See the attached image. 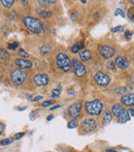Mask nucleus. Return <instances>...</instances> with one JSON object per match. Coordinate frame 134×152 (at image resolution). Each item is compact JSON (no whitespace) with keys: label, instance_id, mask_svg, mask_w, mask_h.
<instances>
[{"label":"nucleus","instance_id":"obj_1","mask_svg":"<svg viewBox=\"0 0 134 152\" xmlns=\"http://www.w3.org/2000/svg\"><path fill=\"white\" fill-rule=\"evenodd\" d=\"M23 23L25 24V26L27 27V29L29 31L33 32V33H40L43 29V25L38 19L30 16H26L23 18Z\"/></svg>","mask_w":134,"mask_h":152},{"label":"nucleus","instance_id":"obj_2","mask_svg":"<svg viewBox=\"0 0 134 152\" xmlns=\"http://www.w3.org/2000/svg\"><path fill=\"white\" fill-rule=\"evenodd\" d=\"M102 109H103V105L99 99H94V100L88 101V103L85 105V110H86V112L88 113L89 115H92V116L100 115Z\"/></svg>","mask_w":134,"mask_h":152},{"label":"nucleus","instance_id":"obj_3","mask_svg":"<svg viewBox=\"0 0 134 152\" xmlns=\"http://www.w3.org/2000/svg\"><path fill=\"white\" fill-rule=\"evenodd\" d=\"M110 113H111V115L117 117V118L119 119L120 122H122V123H125L130 120V117H129V115H128L127 110H126L123 106H121L120 104L113 105V108H111Z\"/></svg>","mask_w":134,"mask_h":152},{"label":"nucleus","instance_id":"obj_4","mask_svg":"<svg viewBox=\"0 0 134 152\" xmlns=\"http://www.w3.org/2000/svg\"><path fill=\"white\" fill-rule=\"evenodd\" d=\"M56 63L58 67L63 72H68V70H71V60L64 53H59L57 55Z\"/></svg>","mask_w":134,"mask_h":152},{"label":"nucleus","instance_id":"obj_5","mask_svg":"<svg viewBox=\"0 0 134 152\" xmlns=\"http://www.w3.org/2000/svg\"><path fill=\"white\" fill-rule=\"evenodd\" d=\"M27 75L24 70H20V68H16L11 72V81L13 84L15 85H21L25 82Z\"/></svg>","mask_w":134,"mask_h":152},{"label":"nucleus","instance_id":"obj_6","mask_svg":"<svg viewBox=\"0 0 134 152\" xmlns=\"http://www.w3.org/2000/svg\"><path fill=\"white\" fill-rule=\"evenodd\" d=\"M71 68L73 70L74 75L78 77H83L86 74V66L83 62H81L78 59H73L71 61Z\"/></svg>","mask_w":134,"mask_h":152},{"label":"nucleus","instance_id":"obj_7","mask_svg":"<svg viewBox=\"0 0 134 152\" xmlns=\"http://www.w3.org/2000/svg\"><path fill=\"white\" fill-rule=\"evenodd\" d=\"M94 80H95V83L101 87L107 86V85L109 84V82H110V78H109V76L103 72H97L94 77Z\"/></svg>","mask_w":134,"mask_h":152},{"label":"nucleus","instance_id":"obj_8","mask_svg":"<svg viewBox=\"0 0 134 152\" xmlns=\"http://www.w3.org/2000/svg\"><path fill=\"white\" fill-rule=\"evenodd\" d=\"M98 52L104 59H109L115 54V50L110 46H99Z\"/></svg>","mask_w":134,"mask_h":152},{"label":"nucleus","instance_id":"obj_9","mask_svg":"<svg viewBox=\"0 0 134 152\" xmlns=\"http://www.w3.org/2000/svg\"><path fill=\"white\" fill-rule=\"evenodd\" d=\"M81 112H82V103L81 101H76L74 104L68 108V113L72 118H78L81 116Z\"/></svg>","mask_w":134,"mask_h":152},{"label":"nucleus","instance_id":"obj_10","mask_svg":"<svg viewBox=\"0 0 134 152\" xmlns=\"http://www.w3.org/2000/svg\"><path fill=\"white\" fill-rule=\"evenodd\" d=\"M33 82L36 86H46L48 84L50 80H48V77L46 74H37L34 76L33 78Z\"/></svg>","mask_w":134,"mask_h":152},{"label":"nucleus","instance_id":"obj_11","mask_svg":"<svg viewBox=\"0 0 134 152\" xmlns=\"http://www.w3.org/2000/svg\"><path fill=\"white\" fill-rule=\"evenodd\" d=\"M96 121L92 118H87L83 121L82 123V128L84 129L86 133H91L96 128Z\"/></svg>","mask_w":134,"mask_h":152},{"label":"nucleus","instance_id":"obj_12","mask_svg":"<svg viewBox=\"0 0 134 152\" xmlns=\"http://www.w3.org/2000/svg\"><path fill=\"white\" fill-rule=\"evenodd\" d=\"M129 64H130L129 60L126 57H124V56H118L115 60V65H117V67L120 68V70L127 68L129 66Z\"/></svg>","mask_w":134,"mask_h":152},{"label":"nucleus","instance_id":"obj_13","mask_svg":"<svg viewBox=\"0 0 134 152\" xmlns=\"http://www.w3.org/2000/svg\"><path fill=\"white\" fill-rule=\"evenodd\" d=\"M121 103L124 105V106L126 107H133L134 105V95L133 93H131V94H126V95H123V96L121 97Z\"/></svg>","mask_w":134,"mask_h":152},{"label":"nucleus","instance_id":"obj_14","mask_svg":"<svg viewBox=\"0 0 134 152\" xmlns=\"http://www.w3.org/2000/svg\"><path fill=\"white\" fill-rule=\"evenodd\" d=\"M16 64L20 67V70H27L32 66V62L30 60L24 59V58H18L16 59Z\"/></svg>","mask_w":134,"mask_h":152},{"label":"nucleus","instance_id":"obj_15","mask_svg":"<svg viewBox=\"0 0 134 152\" xmlns=\"http://www.w3.org/2000/svg\"><path fill=\"white\" fill-rule=\"evenodd\" d=\"M91 57H92V52L90 50H84L80 54V58L83 61H88L91 59Z\"/></svg>","mask_w":134,"mask_h":152},{"label":"nucleus","instance_id":"obj_16","mask_svg":"<svg viewBox=\"0 0 134 152\" xmlns=\"http://www.w3.org/2000/svg\"><path fill=\"white\" fill-rule=\"evenodd\" d=\"M84 47H85L84 46V42H78L71 47V52H72V53H74V54H76V53H78V52H80V51L82 50Z\"/></svg>","mask_w":134,"mask_h":152},{"label":"nucleus","instance_id":"obj_17","mask_svg":"<svg viewBox=\"0 0 134 152\" xmlns=\"http://www.w3.org/2000/svg\"><path fill=\"white\" fill-rule=\"evenodd\" d=\"M51 51H52V48H51V46H48V44H43V46L40 47V49H39L40 54L43 56L48 55V54L51 53Z\"/></svg>","mask_w":134,"mask_h":152},{"label":"nucleus","instance_id":"obj_18","mask_svg":"<svg viewBox=\"0 0 134 152\" xmlns=\"http://www.w3.org/2000/svg\"><path fill=\"white\" fill-rule=\"evenodd\" d=\"M111 120H113V115H111V113L109 111H106L104 116H103V125L109 124L111 122Z\"/></svg>","mask_w":134,"mask_h":152},{"label":"nucleus","instance_id":"obj_19","mask_svg":"<svg viewBox=\"0 0 134 152\" xmlns=\"http://www.w3.org/2000/svg\"><path fill=\"white\" fill-rule=\"evenodd\" d=\"M9 57H11V55H9V53L5 49H1V50H0V58H1V59L7 60L9 59Z\"/></svg>","mask_w":134,"mask_h":152},{"label":"nucleus","instance_id":"obj_20","mask_svg":"<svg viewBox=\"0 0 134 152\" xmlns=\"http://www.w3.org/2000/svg\"><path fill=\"white\" fill-rule=\"evenodd\" d=\"M1 3L4 7L9 9V7H11L14 4H15V1L14 0H1Z\"/></svg>","mask_w":134,"mask_h":152},{"label":"nucleus","instance_id":"obj_21","mask_svg":"<svg viewBox=\"0 0 134 152\" xmlns=\"http://www.w3.org/2000/svg\"><path fill=\"white\" fill-rule=\"evenodd\" d=\"M37 14L42 18H48L52 16V11H38Z\"/></svg>","mask_w":134,"mask_h":152},{"label":"nucleus","instance_id":"obj_22","mask_svg":"<svg viewBox=\"0 0 134 152\" xmlns=\"http://www.w3.org/2000/svg\"><path fill=\"white\" fill-rule=\"evenodd\" d=\"M60 92H61V86H59L57 89H54L52 92V96L54 97V98H58L59 96H60Z\"/></svg>","mask_w":134,"mask_h":152},{"label":"nucleus","instance_id":"obj_23","mask_svg":"<svg viewBox=\"0 0 134 152\" xmlns=\"http://www.w3.org/2000/svg\"><path fill=\"white\" fill-rule=\"evenodd\" d=\"M54 3H56L55 0H52V1H44V0H40V1H38V4L41 5V6H46V5L54 4Z\"/></svg>","mask_w":134,"mask_h":152},{"label":"nucleus","instance_id":"obj_24","mask_svg":"<svg viewBox=\"0 0 134 152\" xmlns=\"http://www.w3.org/2000/svg\"><path fill=\"white\" fill-rule=\"evenodd\" d=\"M78 126V122L76 120H71L68 122V124H67V127L68 128H76V127Z\"/></svg>","mask_w":134,"mask_h":152},{"label":"nucleus","instance_id":"obj_25","mask_svg":"<svg viewBox=\"0 0 134 152\" xmlns=\"http://www.w3.org/2000/svg\"><path fill=\"white\" fill-rule=\"evenodd\" d=\"M14 142V139L13 138H9V139H4L2 140V141L0 142V145L2 146H5V145H9V144H11Z\"/></svg>","mask_w":134,"mask_h":152},{"label":"nucleus","instance_id":"obj_26","mask_svg":"<svg viewBox=\"0 0 134 152\" xmlns=\"http://www.w3.org/2000/svg\"><path fill=\"white\" fill-rule=\"evenodd\" d=\"M53 104H55L54 99H51V100H46L41 104V107H50V106H52Z\"/></svg>","mask_w":134,"mask_h":152},{"label":"nucleus","instance_id":"obj_27","mask_svg":"<svg viewBox=\"0 0 134 152\" xmlns=\"http://www.w3.org/2000/svg\"><path fill=\"white\" fill-rule=\"evenodd\" d=\"M19 47V42H13V44H9V47L7 48L9 49H11V50H16V49Z\"/></svg>","mask_w":134,"mask_h":152},{"label":"nucleus","instance_id":"obj_28","mask_svg":"<svg viewBox=\"0 0 134 152\" xmlns=\"http://www.w3.org/2000/svg\"><path fill=\"white\" fill-rule=\"evenodd\" d=\"M19 53H20V55H21L22 57H24V58H27V57H29V54H28V53H26V52L23 50V49H20V50H19Z\"/></svg>","mask_w":134,"mask_h":152},{"label":"nucleus","instance_id":"obj_29","mask_svg":"<svg viewBox=\"0 0 134 152\" xmlns=\"http://www.w3.org/2000/svg\"><path fill=\"white\" fill-rule=\"evenodd\" d=\"M24 135H25L24 133H15V136H14L13 139H14V140H19V139H21L22 137H24Z\"/></svg>","mask_w":134,"mask_h":152},{"label":"nucleus","instance_id":"obj_30","mask_svg":"<svg viewBox=\"0 0 134 152\" xmlns=\"http://www.w3.org/2000/svg\"><path fill=\"white\" fill-rule=\"evenodd\" d=\"M107 67H108L109 70H111V72H115V63L113 62H108V64H107Z\"/></svg>","mask_w":134,"mask_h":152},{"label":"nucleus","instance_id":"obj_31","mask_svg":"<svg viewBox=\"0 0 134 152\" xmlns=\"http://www.w3.org/2000/svg\"><path fill=\"white\" fill-rule=\"evenodd\" d=\"M115 16H122V17H125L123 11H122V9H117V11H115Z\"/></svg>","mask_w":134,"mask_h":152},{"label":"nucleus","instance_id":"obj_32","mask_svg":"<svg viewBox=\"0 0 134 152\" xmlns=\"http://www.w3.org/2000/svg\"><path fill=\"white\" fill-rule=\"evenodd\" d=\"M131 36H132V32L130 31V30H127V31L125 32V37L129 39V38L131 37Z\"/></svg>","mask_w":134,"mask_h":152},{"label":"nucleus","instance_id":"obj_33","mask_svg":"<svg viewBox=\"0 0 134 152\" xmlns=\"http://www.w3.org/2000/svg\"><path fill=\"white\" fill-rule=\"evenodd\" d=\"M4 128H5V125L3 124V123L1 122V121H0V135H1V133H2L3 131H4Z\"/></svg>","mask_w":134,"mask_h":152},{"label":"nucleus","instance_id":"obj_34","mask_svg":"<svg viewBox=\"0 0 134 152\" xmlns=\"http://www.w3.org/2000/svg\"><path fill=\"white\" fill-rule=\"evenodd\" d=\"M122 29H123V27H122V26H117V27L113 28V29H111V31H113V32H118V31H120V30H122Z\"/></svg>","mask_w":134,"mask_h":152},{"label":"nucleus","instance_id":"obj_35","mask_svg":"<svg viewBox=\"0 0 134 152\" xmlns=\"http://www.w3.org/2000/svg\"><path fill=\"white\" fill-rule=\"evenodd\" d=\"M128 112V115H129V117H131V118H133V116H134V111H133V109H129V111H127Z\"/></svg>","mask_w":134,"mask_h":152},{"label":"nucleus","instance_id":"obj_36","mask_svg":"<svg viewBox=\"0 0 134 152\" xmlns=\"http://www.w3.org/2000/svg\"><path fill=\"white\" fill-rule=\"evenodd\" d=\"M40 99H42V95H38V96L34 97V98H32V100H33V101H38V100H40Z\"/></svg>","mask_w":134,"mask_h":152},{"label":"nucleus","instance_id":"obj_37","mask_svg":"<svg viewBox=\"0 0 134 152\" xmlns=\"http://www.w3.org/2000/svg\"><path fill=\"white\" fill-rule=\"evenodd\" d=\"M53 118H54V115H48V116L46 117V120H48V121H51Z\"/></svg>","mask_w":134,"mask_h":152},{"label":"nucleus","instance_id":"obj_38","mask_svg":"<svg viewBox=\"0 0 134 152\" xmlns=\"http://www.w3.org/2000/svg\"><path fill=\"white\" fill-rule=\"evenodd\" d=\"M11 20H14V18L16 19V11H11Z\"/></svg>","mask_w":134,"mask_h":152},{"label":"nucleus","instance_id":"obj_39","mask_svg":"<svg viewBox=\"0 0 134 152\" xmlns=\"http://www.w3.org/2000/svg\"><path fill=\"white\" fill-rule=\"evenodd\" d=\"M105 152H118V151H115V150H113V149H106Z\"/></svg>","mask_w":134,"mask_h":152},{"label":"nucleus","instance_id":"obj_40","mask_svg":"<svg viewBox=\"0 0 134 152\" xmlns=\"http://www.w3.org/2000/svg\"><path fill=\"white\" fill-rule=\"evenodd\" d=\"M60 105H59V106H55V107H53L52 109H51V110H55V109H58V108H60Z\"/></svg>","mask_w":134,"mask_h":152},{"label":"nucleus","instance_id":"obj_41","mask_svg":"<svg viewBox=\"0 0 134 152\" xmlns=\"http://www.w3.org/2000/svg\"><path fill=\"white\" fill-rule=\"evenodd\" d=\"M81 2H82V3H87V1H86V0H82Z\"/></svg>","mask_w":134,"mask_h":152}]
</instances>
